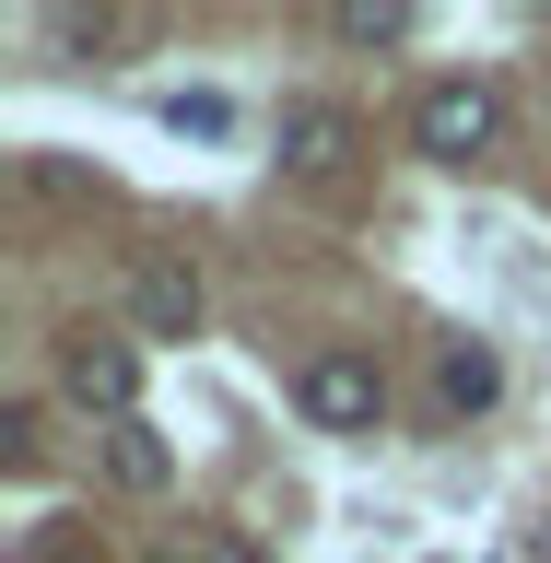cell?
I'll return each mask as SVG.
<instances>
[{"label":"cell","instance_id":"cell-1","mask_svg":"<svg viewBox=\"0 0 551 563\" xmlns=\"http://www.w3.org/2000/svg\"><path fill=\"white\" fill-rule=\"evenodd\" d=\"M411 141L434 153V165H482L493 141H505V95H493L482 70H447V82H422V106H411Z\"/></svg>","mask_w":551,"mask_h":563},{"label":"cell","instance_id":"cell-2","mask_svg":"<svg viewBox=\"0 0 551 563\" xmlns=\"http://www.w3.org/2000/svg\"><path fill=\"white\" fill-rule=\"evenodd\" d=\"M294 411H306L317 434H376L387 422L376 352H306V364H294Z\"/></svg>","mask_w":551,"mask_h":563},{"label":"cell","instance_id":"cell-3","mask_svg":"<svg viewBox=\"0 0 551 563\" xmlns=\"http://www.w3.org/2000/svg\"><path fill=\"white\" fill-rule=\"evenodd\" d=\"M59 399H70V411H95L106 434L141 422V352L106 341V329H70V341H59Z\"/></svg>","mask_w":551,"mask_h":563},{"label":"cell","instance_id":"cell-4","mask_svg":"<svg viewBox=\"0 0 551 563\" xmlns=\"http://www.w3.org/2000/svg\"><path fill=\"white\" fill-rule=\"evenodd\" d=\"M130 329L141 341H200V271L188 258H141L130 271Z\"/></svg>","mask_w":551,"mask_h":563},{"label":"cell","instance_id":"cell-5","mask_svg":"<svg viewBox=\"0 0 551 563\" xmlns=\"http://www.w3.org/2000/svg\"><path fill=\"white\" fill-rule=\"evenodd\" d=\"M352 153H364V130H352V106H282V165L294 176H341Z\"/></svg>","mask_w":551,"mask_h":563},{"label":"cell","instance_id":"cell-6","mask_svg":"<svg viewBox=\"0 0 551 563\" xmlns=\"http://www.w3.org/2000/svg\"><path fill=\"white\" fill-rule=\"evenodd\" d=\"M493 399H505V352H493V341H434V411L482 422Z\"/></svg>","mask_w":551,"mask_h":563},{"label":"cell","instance_id":"cell-7","mask_svg":"<svg viewBox=\"0 0 551 563\" xmlns=\"http://www.w3.org/2000/svg\"><path fill=\"white\" fill-rule=\"evenodd\" d=\"M106 482H118V493H165V482H176L165 422H118V434H106Z\"/></svg>","mask_w":551,"mask_h":563},{"label":"cell","instance_id":"cell-8","mask_svg":"<svg viewBox=\"0 0 551 563\" xmlns=\"http://www.w3.org/2000/svg\"><path fill=\"white\" fill-rule=\"evenodd\" d=\"M329 35H341V47H411V0H341Z\"/></svg>","mask_w":551,"mask_h":563},{"label":"cell","instance_id":"cell-9","mask_svg":"<svg viewBox=\"0 0 551 563\" xmlns=\"http://www.w3.org/2000/svg\"><path fill=\"white\" fill-rule=\"evenodd\" d=\"M153 118H165L176 141H235V95H211V82H200V95H165Z\"/></svg>","mask_w":551,"mask_h":563},{"label":"cell","instance_id":"cell-10","mask_svg":"<svg viewBox=\"0 0 551 563\" xmlns=\"http://www.w3.org/2000/svg\"><path fill=\"white\" fill-rule=\"evenodd\" d=\"M176 552H188V563H258V540H246V528H188Z\"/></svg>","mask_w":551,"mask_h":563},{"label":"cell","instance_id":"cell-11","mask_svg":"<svg viewBox=\"0 0 551 563\" xmlns=\"http://www.w3.org/2000/svg\"><path fill=\"white\" fill-rule=\"evenodd\" d=\"M59 47H70V59H95V47H118V12H59Z\"/></svg>","mask_w":551,"mask_h":563}]
</instances>
